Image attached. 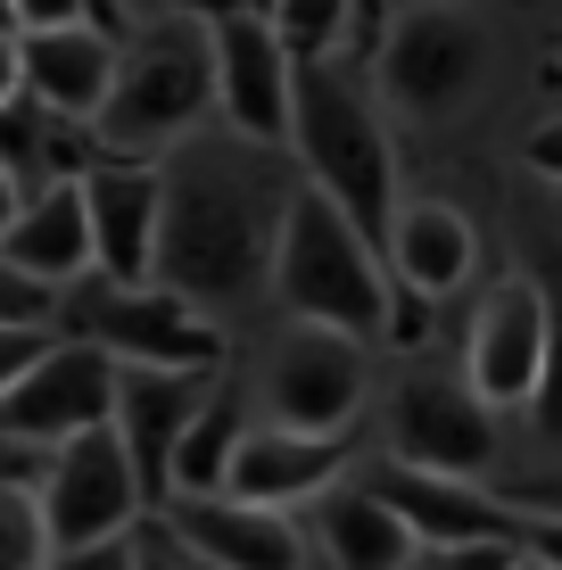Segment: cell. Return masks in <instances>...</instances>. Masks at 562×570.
I'll return each mask as SVG.
<instances>
[{
  "instance_id": "6da1fadb",
  "label": "cell",
  "mask_w": 562,
  "mask_h": 570,
  "mask_svg": "<svg viewBox=\"0 0 562 570\" xmlns=\"http://www.w3.org/2000/svg\"><path fill=\"white\" fill-rule=\"evenodd\" d=\"M166 224H158V282L199 298L207 314L240 306L257 282H274L282 207L298 183H282L274 141L248 132H190L166 157Z\"/></svg>"
},
{
  "instance_id": "d6a6232c",
  "label": "cell",
  "mask_w": 562,
  "mask_h": 570,
  "mask_svg": "<svg viewBox=\"0 0 562 570\" xmlns=\"http://www.w3.org/2000/svg\"><path fill=\"white\" fill-rule=\"evenodd\" d=\"M50 570H141V554H132V529H125V538H100V546H67V554H50Z\"/></svg>"
},
{
  "instance_id": "d590c367",
  "label": "cell",
  "mask_w": 562,
  "mask_h": 570,
  "mask_svg": "<svg viewBox=\"0 0 562 570\" xmlns=\"http://www.w3.org/2000/svg\"><path fill=\"white\" fill-rule=\"evenodd\" d=\"M26 83V58H17V33H0V100Z\"/></svg>"
},
{
  "instance_id": "ab89813d",
  "label": "cell",
  "mask_w": 562,
  "mask_h": 570,
  "mask_svg": "<svg viewBox=\"0 0 562 570\" xmlns=\"http://www.w3.org/2000/svg\"><path fill=\"white\" fill-rule=\"evenodd\" d=\"M125 9H132V17H158V0H125Z\"/></svg>"
},
{
  "instance_id": "7c38bea8",
  "label": "cell",
  "mask_w": 562,
  "mask_h": 570,
  "mask_svg": "<svg viewBox=\"0 0 562 570\" xmlns=\"http://www.w3.org/2000/svg\"><path fill=\"white\" fill-rule=\"evenodd\" d=\"M289 100H298V58L274 33V17L265 9L224 17L216 26V108H224V125L248 132V141L289 149Z\"/></svg>"
},
{
  "instance_id": "30bf717a",
  "label": "cell",
  "mask_w": 562,
  "mask_h": 570,
  "mask_svg": "<svg viewBox=\"0 0 562 570\" xmlns=\"http://www.w3.org/2000/svg\"><path fill=\"white\" fill-rule=\"evenodd\" d=\"M100 422H116V356L91 340H67V331H58V347L17 389H0V439L58 446V439L100 430Z\"/></svg>"
},
{
  "instance_id": "7402d4cb",
  "label": "cell",
  "mask_w": 562,
  "mask_h": 570,
  "mask_svg": "<svg viewBox=\"0 0 562 570\" xmlns=\"http://www.w3.org/2000/svg\"><path fill=\"white\" fill-rule=\"evenodd\" d=\"M0 166L17 174V190H50L75 174V116H58L42 91L17 83L9 100H0Z\"/></svg>"
},
{
  "instance_id": "e0dca14e",
  "label": "cell",
  "mask_w": 562,
  "mask_h": 570,
  "mask_svg": "<svg viewBox=\"0 0 562 570\" xmlns=\"http://www.w3.org/2000/svg\"><path fill=\"white\" fill-rule=\"evenodd\" d=\"M347 471V430H289V422H257L240 439V455L224 471V497L240 504H315Z\"/></svg>"
},
{
  "instance_id": "277c9868",
  "label": "cell",
  "mask_w": 562,
  "mask_h": 570,
  "mask_svg": "<svg viewBox=\"0 0 562 570\" xmlns=\"http://www.w3.org/2000/svg\"><path fill=\"white\" fill-rule=\"evenodd\" d=\"M274 289L289 314L306 323L356 331V340H390V306H397V273L373 240L356 232L323 183H298L282 207V240H274Z\"/></svg>"
},
{
  "instance_id": "f35d334b",
  "label": "cell",
  "mask_w": 562,
  "mask_h": 570,
  "mask_svg": "<svg viewBox=\"0 0 562 570\" xmlns=\"http://www.w3.org/2000/svg\"><path fill=\"white\" fill-rule=\"evenodd\" d=\"M0 33H17V0H0Z\"/></svg>"
},
{
  "instance_id": "7a4b0ae2",
  "label": "cell",
  "mask_w": 562,
  "mask_h": 570,
  "mask_svg": "<svg viewBox=\"0 0 562 570\" xmlns=\"http://www.w3.org/2000/svg\"><path fill=\"white\" fill-rule=\"evenodd\" d=\"M216 116V26L207 17H141L125 33V58H116L108 108L91 116V141L108 157H166L174 141Z\"/></svg>"
},
{
  "instance_id": "4dcf8cb0",
  "label": "cell",
  "mask_w": 562,
  "mask_h": 570,
  "mask_svg": "<svg viewBox=\"0 0 562 570\" xmlns=\"http://www.w3.org/2000/svg\"><path fill=\"white\" fill-rule=\"evenodd\" d=\"M132 554H141V570H216L207 554H190V546L174 538V529H166L158 513H141V521H132Z\"/></svg>"
},
{
  "instance_id": "1f68e13d",
  "label": "cell",
  "mask_w": 562,
  "mask_h": 570,
  "mask_svg": "<svg viewBox=\"0 0 562 570\" xmlns=\"http://www.w3.org/2000/svg\"><path fill=\"white\" fill-rule=\"evenodd\" d=\"M50 463H58V446H42V439H0V488H42Z\"/></svg>"
},
{
  "instance_id": "3957f363",
  "label": "cell",
  "mask_w": 562,
  "mask_h": 570,
  "mask_svg": "<svg viewBox=\"0 0 562 570\" xmlns=\"http://www.w3.org/2000/svg\"><path fill=\"white\" fill-rule=\"evenodd\" d=\"M289 141L306 157V183H323L332 199L356 215V232L390 257V224H397V157L390 125H381V91L364 75L306 58L298 67V100H289Z\"/></svg>"
},
{
  "instance_id": "e575fe53",
  "label": "cell",
  "mask_w": 562,
  "mask_h": 570,
  "mask_svg": "<svg viewBox=\"0 0 562 570\" xmlns=\"http://www.w3.org/2000/svg\"><path fill=\"white\" fill-rule=\"evenodd\" d=\"M166 9H183V17H207V26H224V17H248V9H274V0H166Z\"/></svg>"
},
{
  "instance_id": "f1b7e54d",
  "label": "cell",
  "mask_w": 562,
  "mask_h": 570,
  "mask_svg": "<svg viewBox=\"0 0 562 570\" xmlns=\"http://www.w3.org/2000/svg\"><path fill=\"white\" fill-rule=\"evenodd\" d=\"M0 323H58V289L0 257Z\"/></svg>"
},
{
  "instance_id": "4fadbf2b",
  "label": "cell",
  "mask_w": 562,
  "mask_h": 570,
  "mask_svg": "<svg viewBox=\"0 0 562 570\" xmlns=\"http://www.w3.org/2000/svg\"><path fill=\"white\" fill-rule=\"evenodd\" d=\"M472 389L489 405H530L538 381H546V289L538 273H513L480 298V323H472Z\"/></svg>"
},
{
  "instance_id": "ffe728a7",
  "label": "cell",
  "mask_w": 562,
  "mask_h": 570,
  "mask_svg": "<svg viewBox=\"0 0 562 570\" xmlns=\"http://www.w3.org/2000/svg\"><path fill=\"white\" fill-rule=\"evenodd\" d=\"M315 538H323V562L332 570H405L422 554V538H414V521L397 513L390 497H373V488H323L315 497Z\"/></svg>"
},
{
  "instance_id": "d6986e66",
  "label": "cell",
  "mask_w": 562,
  "mask_h": 570,
  "mask_svg": "<svg viewBox=\"0 0 562 570\" xmlns=\"http://www.w3.org/2000/svg\"><path fill=\"white\" fill-rule=\"evenodd\" d=\"M17 58H26V91H42L58 116L91 125V116L108 108L125 42L100 33V26H42V33H17Z\"/></svg>"
},
{
  "instance_id": "44dd1931",
  "label": "cell",
  "mask_w": 562,
  "mask_h": 570,
  "mask_svg": "<svg viewBox=\"0 0 562 570\" xmlns=\"http://www.w3.org/2000/svg\"><path fill=\"white\" fill-rule=\"evenodd\" d=\"M472 215L447 207V199H397V224H390V273L422 298H447L455 282H472Z\"/></svg>"
},
{
  "instance_id": "603a6c76",
  "label": "cell",
  "mask_w": 562,
  "mask_h": 570,
  "mask_svg": "<svg viewBox=\"0 0 562 570\" xmlns=\"http://www.w3.org/2000/svg\"><path fill=\"white\" fill-rule=\"evenodd\" d=\"M240 439H248L240 405H231V397H207L199 422L183 430V455H174V497H216L224 471H231V455H240Z\"/></svg>"
},
{
  "instance_id": "8fae6325",
  "label": "cell",
  "mask_w": 562,
  "mask_h": 570,
  "mask_svg": "<svg viewBox=\"0 0 562 570\" xmlns=\"http://www.w3.org/2000/svg\"><path fill=\"white\" fill-rule=\"evenodd\" d=\"M207 381L216 372H166V364H116V439H125L132 471H141V504L166 513L174 497V455H183V430L199 422Z\"/></svg>"
},
{
  "instance_id": "9a60e30c",
  "label": "cell",
  "mask_w": 562,
  "mask_h": 570,
  "mask_svg": "<svg viewBox=\"0 0 562 570\" xmlns=\"http://www.w3.org/2000/svg\"><path fill=\"white\" fill-rule=\"evenodd\" d=\"M364 488L373 497H390L405 521H414V538L422 546H472V538H513V546H530V513H505V504H489L472 480H447V471H422V463H373L364 471Z\"/></svg>"
},
{
  "instance_id": "ac0fdd59",
  "label": "cell",
  "mask_w": 562,
  "mask_h": 570,
  "mask_svg": "<svg viewBox=\"0 0 562 570\" xmlns=\"http://www.w3.org/2000/svg\"><path fill=\"white\" fill-rule=\"evenodd\" d=\"M0 257L17 273H33V282L67 289L83 282L91 265H100V248H91V199H83V174H67V183L33 190L26 207H17V224L0 232Z\"/></svg>"
},
{
  "instance_id": "83f0119b",
  "label": "cell",
  "mask_w": 562,
  "mask_h": 570,
  "mask_svg": "<svg viewBox=\"0 0 562 570\" xmlns=\"http://www.w3.org/2000/svg\"><path fill=\"white\" fill-rule=\"evenodd\" d=\"M521 546L513 538H472V546H422L405 570H513Z\"/></svg>"
},
{
  "instance_id": "484cf974",
  "label": "cell",
  "mask_w": 562,
  "mask_h": 570,
  "mask_svg": "<svg viewBox=\"0 0 562 570\" xmlns=\"http://www.w3.org/2000/svg\"><path fill=\"white\" fill-rule=\"evenodd\" d=\"M0 570H50L42 488H0Z\"/></svg>"
},
{
  "instance_id": "9c48e42d",
  "label": "cell",
  "mask_w": 562,
  "mask_h": 570,
  "mask_svg": "<svg viewBox=\"0 0 562 570\" xmlns=\"http://www.w3.org/2000/svg\"><path fill=\"white\" fill-rule=\"evenodd\" d=\"M390 446L422 471H447V480H480L496 463V405L472 389V372H405L390 397Z\"/></svg>"
},
{
  "instance_id": "4316f807",
  "label": "cell",
  "mask_w": 562,
  "mask_h": 570,
  "mask_svg": "<svg viewBox=\"0 0 562 570\" xmlns=\"http://www.w3.org/2000/svg\"><path fill=\"white\" fill-rule=\"evenodd\" d=\"M42 26H100V33L125 42L132 9L125 0H17V33H42Z\"/></svg>"
},
{
  "instance_id": "52a82bcc",
  "label": "cell",
  "mask_w": 562,
  "mask_h": 570,
  "mask_svg": "<svg viewBox=\"0 0 562 570\" xmlns=\"http://www.w3.org/2000/svg\"><path fill=\"white\" fill-rule=\"evenodd\" d=\"M257 405H265V422H289V430H347L356 405H364V340L298 314L265 347Z\"/></svg>"
},
{
  "instance_id": "f546056e",
  "label": "cell",
  "mask_w": 562,
  "mask_h": 570,
  "mask_svg": "<svg viewBox=\"0 0 562 570\" xmlns=\"http://www.w3.org/2000/svg\"><path fill=\"white\" fill-rule=\"evenodd\" d=\"M58 347V323H0V389H17Z\"/></svg>"
},
{
  "instance_id": "8992f818",
  "label": "cell",
  "mask_w": 562,
  "mask_h": 570,
  "mask_svg": "<svg viewBox=\"0 0 562 570\" xmlns=\"http://www.w3.org/2000/svg\"><path fill=\"white\" fill-rule=\"evenodd\" d=\"M489 26L455 0H414L373 50V91L381 108L414 116V125H455L489 83Z\"/></svg>"
},
{
  "instance_id": "cb8c5ba5",
  "label": "cell",
  "mask_w": 562,
  "mask_h": 570,
  "mask_svg": "<svg viewBox=\"0 0 562 570\" xmlns=\"http://www.w3.org/2000/svg\"><path fill=\"white\" fill-rule=\"evenodd\" d=\"M538 289H546V381L530 397L538 439H562V248H538Z\"/></svg>"
},
{
  "instance_id": "74e56055",
  "label": "cell",
  "mask_w": 562,
  "mask_h": 570,
  "mask_svg": "<svg viewBox=\"0 0 562 570\" xmlns=\"http://www.w3.org/2000/svg\"><path fill=\"white\" fill-rule=\"evenodd\" d=\"M513 570H562V562H546V554H530V546H521V562Z\"/></svg>"
},
{
  "instance_id": "8d00e7d4",
  "label": "cell",
  "mask_w": 562,
  "mask_h": 570,
  "mask_svg": "<svg viewBox=\"0 0 562 570\" xmlns=\"http://www.w3.org/2000/svg\"><path fill=\"white\" fill-rule=\"evenodd\" d=\"M17 207H26V190H17V174H9V166H0V232H9V224H17Z\"/></svg>"
},
{
  "instance_id": "ba28073f",
  "label": "cell",
  "mask_w": 562,
  "mask_h": 570,
  "mask_svg": "<svg viewBox=\"0 0 562 570\" xmlns=\"http://www.w3.org/2000/svg\"><path fill=\"white\" fill-rule=\"evenodd\" d=\"M141 513H149V504H141V471H132L125 439H116V422L58 439V463H50V480H42L50 554H67V546H100V538H125Z\"/></svg>"
},
{
  "instance_id": "5bb4252c",
  "label": "cell",
  "mask_w": 562,
  "mask_h": 570,
  "mask_svg": "<svg viewBox=\"0 0 562 570\" xmlns=\"http://www.w3.org/2000/svg\"><path fill=\"white\" fill-rule=\"evenodd\" d=\"M83 199H91V248H100L108 282H158V224H166V166H83Z\"/></svg>"
},
{
  "instance_id": "2e32d148",
  "label": "cell",
  "mask_w": 562,
  "mask_h": 570,
  "mask_svg": "<svg viewBox=\"0 0 562 570\" xmlns=\"http://www.w3.org/2000/svg\"><path fill=\"white\" fill-rule=\"evenodd\" d=\"M166 529L207 554L216 570H306V538L282 521V504H240V497H166Z\"/></svg>"
},
{
  "instance_id": "d4e9b609",
  "label": "cell",
  "mask_w": 562,
  "mask_h": 570,
  "mask_svg": "<svg viewBox=\"0 0 562 570\" xmlns=\"http://www.w3.org/2000/svg\"><path fill=\"white\" fill-rule=\"evenodd\" d=\"M274 33L289 42V58H332L339 50V33H347V17H356V0H274Z\"/></svg>"
},
{
  "instance_id": "5b68a950",
  "label": "cell",
  "mask_w": 562,
  "mask_h": 570,
  "mask_svg": "<svg viewBox=\"0 0 562 570\" xmlns=\"http://www.w3.org/2000/svg\"><path fill=\"white\" fill-rule=\"evenodd\" d=\"M58 331L108 347L116 364H166V372H224V331L199 298L166 282H108L100 265L58 289Z\"/></svg>"
},
{
  "instance_id": "836d02e7",
  "label": "cell",
  "mask_w": 562,
  "mask_h": 570,
  "mask_svg": "<svg viewBox=\"0 0 562 570\" xmlns=\"http://www.w3.org/2000/svg\"><path fill=\"white\" fill-rule=\"evenodd\" d=\"M521 166H530L538 183H562V116H546V125L521 141Z\"/></svg>"
}]
</instances>
